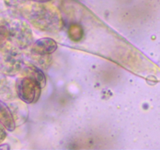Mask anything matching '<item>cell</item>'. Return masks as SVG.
<instances>
[{"label":"cell","instance_id":"obj_11","mask_svg":"<svg viewBox=\"0 0 160 150\" xmlns=\"http://www.w3.org/2000/svg\"><path fill=\"white\" fill-rule=\"evenodd\" d=\"M5 2H6V4L9 6H15L22 2V0H5Z\"/></svg>","mask_w":160,"mask_h":150},{"label":"cell","instance_id":"obj_13","mask_svg":"<svg viewBox=\"0 0 160 150\" xmlns=\"http://www.w3.org/2000/svg\"><path fill=\"white\" fill-rule=\"evenodd\" d=\"M32 1H34V2H49L51 1V0H32Z\"/></svg>","mask_w":160,"mask_h":150},{"label":"cell","instance_id":"obj_8","mask_svg":"<svg viewBox=\"0 0 160 150\" xmlns=\"http://www.w3.org/2000/svg\"><path fill=\"white\" fill-rule=\"evenodd\" d=\"M28 70L31 72L28 76H31L33 78H34L43 88L45 86V84H46V79H45V74H44L43 72L40 69L37 68V67H30Z\"/></svg>","mask_w":160,"mask_h":150},{"label":"cell","instance_id":"obj_3","mask_svg":"<svg viewBox=\"0 0 160 150\" xmlns=\"http://www.w3.org/2000/svg\"><path fill=\"white\" fill-rule=\"evenodd\" d=\"M9 41L19 48H26L32 42L33 36L31 28L26 23L14 20L9 27Z\"/></svg>","mask_w":160,"mask_h":150},{"label":"cell","instance_id":"obj_6","mask_svg":"<svg viewBox=\"0 0 160 150\" xmlns=\"http://www.w3.org/2000/svg\"><path fill=\"white\" fill-rule=\"evenodd\" d=\"M0 67L1 70L7 73H12L19 70V60L15 58L12 52H5L2 56L0 59Z\"/></svg>","mask_w":160,"mask_h":150},{"label":"cell","instance_id":"obj_1","mask_svg":"<svg viewBox=\"0 0 160 150\" xmlns=\"http://www.w3.org/2000/svg\"><path fill=\"white\" fill-rule=\"evenodd\" d=\"M28 18L34 27L48 32H55L62 26L61 19L57 12L42 6L33 8L28 14Z\"/></svg>","mask_w":160,"mask_h":150},{"label":"cell","instance_id":"obj_4","mask_svg":"<svg viewBox=\"0 0 160 150\" xmlns=\"http://www.w3.org/2000/svg\"><path fill=\"white\" fill-rule=\"evenodd\" d=\"M57 43L49 38H42L33 44L31 52L38 56H48L52 54L57 49Z\"/></svg>","mask_w":160,"mask_h":150},{"label":"cell","instance_id":"obj_9","mask_svg":"<svg viewBox=\"0 0 160 150\" xmlns=\"http://www.w3.org/2000/svg\"><path fill=\"white\" fill-rule=\"evenodd\" d=\"M9 41V31L8 27L0 26V52L2 51Z\"/></svg>","mask_w":160,"mask_h":150},{"label":"cell","instance_id":"obj_7","mask_svg":"<svg viewBox=\"0 0 160 150\" xmlns=\"http://www.w3.org/2000/svg\"><path fill=\"white\" fill-rule=\"evenodd\" d=\"M68 35L73 42H79L84 35V31L82 27L78 23L70 24L68 28Z\"/></svg>","mask_w":160,"mask_h":150},{"label":"cell","instance_id":"obj_5","mask_svg":"<svg viewBox=\"0 0 160 150\" xmlns=\"http://www.w3.org/2000/svg\"><path fill=\"white\" fill-rule=\"evenodd\" d=\"M0 123L6 128V131L10 132L13 131L17 126L12 110L2 100H0Z\"/></svg>","mask_w":160,"mask_h":150},{"label":"cell","instance_id":"obj_12","mask_svg":"<svg viewBox=\"0 0 160 150\" xmlns=\"http://www.w3.org/2000/svg\"><path fill=\"white\" fill-rule=\"evenodd\" d=\"M9 145L8 144H0V149H9Z\"/></svg>","mask_w":160,"mask_h":150},{"label":"cell","instance_id":"obj_10","mask_svg":"<svg viewBox=\"0 0 160 150\" xmlns=\"http://www.w3.org/2000/svg\"><path fill=\"white\" fill-rule=\"evenodd\" d=\"M6 128L0 123V144L2 143L3 141L6 139Z\"/></svg>","mask_w":160,"mask_h":150},{"label":"cell","instance_id":"obj_2","mask_svg":"<svg viewBox=\"0 0 160 150\" xmlns=\"http://www.w3.org/2000/svg\"><path fill=\"white\" fill-rule=\"evenodd\" d=\"M16 88L19 98L23 102L31 104L38 100L42 87L34 78L28 75L17 80Z\"/></svg>","mask_w":160,"mask_h":150}]
</instances>
